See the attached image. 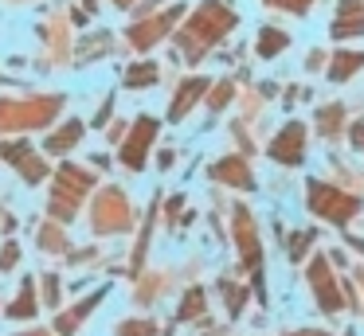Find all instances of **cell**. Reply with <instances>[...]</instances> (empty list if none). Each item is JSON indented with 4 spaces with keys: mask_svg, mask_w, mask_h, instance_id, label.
I'll list each match as a JSON object with an SVG mask.
<instances>
[{
    "mask_svg": "<svg viewBox=\"0 0 364 336\" xmlns=\"http://www.w3.org/2000/svg\"><path fill=\"white\" fill-rule=\"evenodd\" d=\"M306 203H309V211L325 215L329 223H348L353 215H360V200H356L353 192H341V188L321 184V180H309Z\"/></svg>",
    "mask_w": 364,
    "mask_h": 336,
    "instance_id": "6da1fadb",
    "label": "cell"
},
{
    "mask_svg": "<svg viewBox=\"0 0 364 336\" xmlns=\"http://www.w3.org/2000/svg\"><path fill=\"white\" fill-rule=\"evenodd\" d=\"M231 28H235V12H228L223 4L208 0V4L196 12V20H192L188 36H184V43H188V55H200V47L215 43V39L228 36Z\"/></svg>",
    "mask_w": 364,
    "mask_h": 336,
    "instance_id": "7a4b0ae2",
    "label": "cell"
},
{
    "mask_svg": "<svg viewBox=\"0 0 364 336\" xmlns=\"http://www.w3.org/2000/svg\"><path fill=\"white\" fill-rule=\"evenodd\" d=\"M309 286H314L317 305H321L325 313H337L341 305H345V297H341V286L333 281L329 258H314V262H309Z\"/></svg>",
    "mask_w": 364,
    "mask_h": 336,
    "instance_id": "3957f363",
    "label": "cell"
},
{
    "mask_svg": "<svg viewBox=\"0 0 364 336\" xmlns=\"http://www.w3.org/2000/svg\"><path fill=\"white\" fill-rule=\"evenodd\" d=\"M270 156L282 161V164H301V156H306V125L301 121L286 125V129L270 141Z\"/></svg>",
    "mask_w": 364,
    "mask_h": 336,
    "instance_id": "277c9868",
    "label": "cell"
},
{
    "mask_svg": "<svg viewBox=\"0 0 364 336\" xmlns=\"http://www.w3.org/2000/svg\"><path fill=\"white\" fill-rule=\"evenodd\" d=\"M364 31V4L360 0H341L337 16L329 23V36L333 39H348V36H360Z\"/></svg>",
    "mask_w": 364,
    "mask_h": 336,
    "instance_id": "5b68a950",
    "label": "cell"
},
{
    "mask_svg": "<svg viewBox=\"0 0 364 336\" xmlns=\"http://www.w3.org/2000/svg\"><path fill=\"white\" fill-rule=\"evenodd\" d=\"M235 242H239V250H243V266H247V270H259V258H262L259 234H255V223H251V215H247L243 207L235 211Z\"/></svg>",
    "mask_w": 364,
    "mask_h": 336,
    "instance_id": "8992f818",
    "label": "cell"
},
{
    "mask_svg": "<svg viewBox=\"0 0 364 336\" xmlns=\"http://www.w3.org/2000/svg\"><path fill=\"white\" fill-rule=\"evenodd\" d=\"M153 129H157V125L149 121V117H141V121H137V129H134V141H129L126 145V164L129 168H141V161H145V148H149V141H153Z\"/></svg>",
    "mask_w": 364,
    "mask_h": 336,
    "instance_id": "52a82bcc",
    "label": "cell"
},
{
    "mask_svg": "<svg viewBox=\"0 0 364 336\" xmlns=\"http://www.w3.org/2000/svg\"><path fill=\"white\" fill-rule=\"evenodd\" d=\"M356 70H364V51H337L329 63V78L333 82H345V78H353Z\"/></svg>",
    "mask_w": 364,
    "mask_h": 336,
    "instance_id": "ba28073f",
    "label": "cell"
},
{
    "mask_svg": "<svg viewBox=\"0 0 364 336\" xmlns=\"http://www.w3.org/2000/svg\"><path fill=\"white\" fill-rule=\"evenodd\" d=\"M212 176H215V180H228V184H239V188H251V184H255L251 172H247V164H243V161H235V156H228V161L215 164Z\"/></svg>",
    "mask_w": 364,
    "mask_h": 336,
    "instance_id": "9c48e42d",
    "label": "cell"
},
{
    "mask_svg": "<svg viewBox=\"0 0 364 336\" xmlns=\"http://www.w3.org/2000/svg\"><path fill=\"white\" fill-rule=\"evenodd\" d=\"M286 47H290V36L278 28H262L259 31V55L262 59H274V55H282Z\"/></svg>",
    "mask_w": 364,
    "mask_h": 336,
    "instance_id": "30bf717a",
    "label": "cell"
},
{
    "mask_svg": "<svg viewBox=\"0 0 364 336\" xmlns=\"http://www.w3.org/2000/svg\"><path fill=\"white\" fill-rule=\"evenodd\" d=\"M176 12H181V8H173V12H165V16H161V20L145 23V28H134V43H137V47H153V39H157L161 31H165L168 23L176 20Z\"/></svg>",
    "mask_w": 364,
    "mask_h": 336,
    "instance_id": "8fae6325",
    "label": "cell"
},
{
    "mask_svg": "<svg viewBox=\"0 0 364 336\" xmlns=\"http://www.w3.org/2000/svg\"><path fill=\"white\" fill-rule=\"evenodd\" d=\"M204 94V78H192L188 86H181V94H176V102H173V117H184L192 109V102Z\"/></svg>",
    "mask_w": 364,
    "mask_h": 336,
    "instance_id": "7c38bea8",
    "label": "cell"
},
{
    "mask_svg": "<svg viewBox=\"0 0 364 336\" xmlns=\"http://www.w3.org/2000/svg\"><path fill=\"white\" fill-rule=\"evenodd\" d=\"M341 121H345L341 106H325V109H317V125H321V137H337Z\"/></svg>",
    "mask_w": 364,
    "mask_h": 336,
    "instance_id": "4fadbf2b",
    "label": "cell"
},
{
    "mask_svg": "<svg viewBox=\"0 0 364 336\" xmlns=\"http://www.w3.org/2000/svg\"><path fill=\"white\" fill-rule=\"evenodd\" d=\"M314 239H317V231H301L298 239L290 242V258H294V262H301V254L309 250V242H314Z\"/></svg>",
    "mask_w": 364,
    "mask_h": 336,
    "instance_id": "5bb4252c",
    "label": "cell"
},
{
    "mask_svg": "<svg viewBox=\"0 0 364 336\" xmlns=\"http://www.w3.org/2000/svg\"><path fill=\"white\" fill-rule=\"evenodd\" d=\"M200 309H204V293H200V289H192V293H188V301L181 305V317H196Z\"/></svg>",
    "mask_w": 364,
    "mask_h": 336,
    "instance_id": "9a60e30c",
    "label": "cell"
},
{
    "mask_svg": "<svg viewBox=\"0 0 364 336\" xmlns=\"http://www.w3.org/2000/svg\"><path fill=\"white\" fill-rule=\"evenodd\" d=\"M153 78H157V70H153V67H134L126 82L129 86H145V82H153Z\"/></svg>",
    "mask_w": 364,
    "mask_h": 336,
    "instance_id": "2e32d148",
    "label": "cell"
},
{
    "mask_svg": "<svg viewBox=\"0 0 364 336\" xmlns=\"http://www.w3.org/2000/svg\"><path fill=\"white\" fill-rule=\"evenodd\" d=\"M270 4H278V8H286V12L301 16V12H306V8H309V4H314V0H270Z\"/></svg>",
    "mask_w": 364,
    "mask_h": 336,
    "instance_id": "e0dca14e",
    "label": "cell"
},
{
    "mask_svg": "<svg viewBox=\"0 0 364 336\" xmlns=\"http://www.w3.org/2000/svg\"><path fill=\"white\" fill-rule=\"evenodd\" d=\"M231 98V82H220L215 86V94H212V109H223V102Z\"/></svg>",
    "mask_w": 364,
    "mask_h": 336,
    "instance_id": "ac0fdd59",
    "label": "cell"
},
{
    "mask_svg": "<svg viewBox=\"0 0 364 336\" xmlns=\"http://www.w3.org/2000/svg\"><path fill=\"white\" fill-rule=\"evenodd\" d=\"M243 293H247V289L228 286V309H231V313H239V309H243Z\"/></svg>",
    "mask_w": 364,
    "mask_h": 336,
    "instance_id": "d6986e66",
    "label": "cell"
},
{
    "mask_svg": "<svg viewBox=\"0 0 364 336\" xmlns=\"http://www.w3.org/2000/svg\"><path fill=\"white\" fill-rule=\"evenodd\" d=\"M353 145L364 153V121H356V125H353Z\"/></svg>",
    "mask_w": 364,
    "mask_h": 336,
    "instance_id": "ffe728a7",
    "label": "cell"
},
{
    "mask_svg": "<svg viewBox=\"0 0 364 336\" xmlns=\"http://www.w3.org/2000/svg\"><path fill=\"white\" fill-rule=\"evenodd\" d=\"M294 336H325V332H294Z\"/></svg>",
    "mask_w": 364,
    "mask_h": 336,
    "instance_id": "44dd1931",
    "label": "cell"
},
{
    "mask_svg": "<svg viewBox=\"0 0 364 336\" xmlns=\"http://www.w3.org/2000/svg\"><path fill=\"white\" fill-rule=\"evenodd\" d=\"M360 281H364V270H360Z\"/></svg>",
    "mask_w": 364,
    "mask_h": 336,
    "instance_id": "7402d4cb",
    "label": "cell"
},
{
    "mask_svg": "<svg viewBox=\"0 0 364 336\" xmlns=\"http://www.w3.org/2000/svg\"><path fill=\"white\" fill-rule=\"evenodd\" d=\"M345 336H353V332H345Z\"/></svg>",
    "mask_w": 364,
    "mask_h": 336,
    "instance_id": "603a6c76",
    "label": "cell"
}]
</instances>
